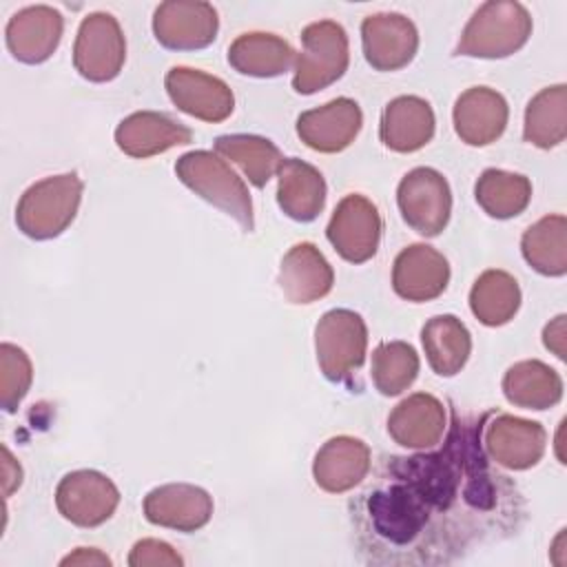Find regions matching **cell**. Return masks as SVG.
I'll return each instance as SVG.
<instances>
[{
    "mask_svg": "<svg viewBox=\"0 0 567 567\" xmlns=\"http://www.w3.org/2000/svg\"><path fill=\"white\" fill-rule=\"evenodd\" d=\"M22 485V467L7 445H2V494L9 498Z\"/></svg>",
    "mask_w": 567,
    "mask_h": 567,
    "instance_id": "39",
    "label": "cell"
},
{
    "mask_svg": "<svg viewBox=\"0 0 567 567\" xmlns=\"http://www.w3.org/2000/svg\"><path fill=\"white\" fill-rule=\"evenodd\" d=\"M277 284L286 301L297 306L312 303L332 290L334 270L315 244L299 241L284 255Z\"/></svg>",
    "mask_w": 567,
    "mask_h": 567,
    "instance_id": "23",
    "label": "cell"
},
{
    "mask_svg": "<svg viewBox=\"0 0 567 567\" xmlns=\"http://www.w3.org/2000/svg\"><path fill=\"white\" fill-rule=\"evenodd\" d=\"M543 343L549 352H554L558 359H565L567 354V317L558 315L543 328Z\"/></svg>",
    "mask_w": 567,
    "mask_h": 567,
    "instance_id": "37",
    "label": "cell"
},
{
    "mask_svg": "<svg viewBox=\"0 0 567 567\" xmlns=\"http://www.w3.org/2000/svg\"><path fill=\"white\" fill-rule=\"evenodd\" d=\"M443 439L434 452L385 456L372 483L350 501L365 563L447 565L520 527L525 503L485 454L481 419L454 412Z\"/></svg>",
    "mask_w": 567,
    "mask_h": 567,
    "instance_id": "1",
    "label": "cell"
},
{
    "mask_svg": "<svg viewBox=\"0 0 567 567\" xmlns=\"http://www.w3.org/2000/svg\"><path fill=\"white\" fill-rule=\"evenodd\" d=\"M64 33V18L49 4L24 7L13 13L4 29L9 53L22 64L47 62Z\"/></svg>",
    "mask_w": 567,
    "mask_h": 567,
    "instance_id": "17",
    "label": "cell"
},
{
    "mask_svg": "<svg viewBox=\"0 0 567 567\" xmlns=\"http://www.w3.org/2000/svg\"><path fill=\"white\" fill-rule=\"evenodd\" d=\"M120 505L117 485L97 470H75L60 478L55 487V507L64 520L75 527L104 525Z\"/></svg>",
    "mask_w": 567,
    "mask_h": 567,
    "instance_id": "10",
    "label": "cell"
},
{
    "mask_svg": "<svg viewBox=\"0 0 567 567\" xmlns=\"http://www.w3.org/2000/svg\"><path fill=\"white\" fill-rule=\"evenodd\" d=\"M425 359L439 377L458 374L472 354V334L454 315H436L421 328Z\"/></svg>",
    "mask_w": 567,
    "mask_h": 567,
    "instance_id": "28",
    "label": "cell"
},
{
    "mask_svg": "<svg viewBox=\"0 0 567 567\" xmlns=\"http://www.w3.org/2000/svg\"><path fill=\"white\" fill-rule=\"evenodd\" d=\"M33 381V365L29 354L13 346H0V408L9 414L18 410L27 392L31 390Z\"/></svg>",
    "mask_w": 567,
    "mask_h": 567,
    "instance_id": "35",
    "label": "cell"
},
{
    "mask_svg": "<svg viewBox=\"0 0 567 567\" xmlns=\"http://www.w3.org/2000/svg\"><path fill=\"white\" fill-rule=\"evenodd\" d=\"M396 204L403 221L423 237L445 230L452 215V190L447 179L430 166L408 171L396 186Z\"/></svg>",
    "mask_w": 567,
    "mask_h": 567,
    "instance_id": "8",
    "label": "cell"
},
{
    "mask_svg": "<svg viewBox=\"0 0 567 567\" xmlns=\"http://www.w3.org/2000/svg\"><path fill=\"white\" fill-rule=\"evenodd\" d=\"M523 137L527 144L549 151L567 137V86L540 89L525 109Z\"/></svg>",
    "mask_w": 567,
    "mask_h": 567,
    "instance_id": "30",
    "label": "cell"
},
{
    "mask_svg": "<svg viewBox=\"0 0 567 567\" xmlns=\"http://www.w3.org/2000/svg\"><path fill=\"white\" fill-rule=\"evenodd\" d=\"M436 117L427 100L419 95H399L390 100L381 113L379 137L394 153H416L432 137Z\"/></svg>",
    "mask_w": 567,
    "mask_h": 567,
    "instance_id": "24",
    "label": "cell"
},
{
    "mask_svg": "<svg viewBox=\"0 0 567 567\" xmlns=\"http://www.w3.org/2000/svg\"><path fill=\"white\" fill-rule=\"evenodd\" d=\"M190 142L193 131L159 111H135L115 128L117 148L135 159H146Z\"/></svg>",
    "mask_w": 567,
    "mask_h": 567,
    "instance_id": "21",
    "label": "cell"
},
{
    "mask_svg": "<svg viewBox=\"0 0 567 567\" xmlns=\"http://www.w3.org/2000/svg\"><path fill=\"white\" fill-rule=\"evenodd\" d=\"M131 567H182L184 558L159 538H142L128 554Z\"/></svg>",
    "mask_w": 567,
    "mask_h": 567,
    "instance_id": "36",
    "label": "cell"
},
{
    "mask_svg": "<svg viewBox=\"0 0 567 567\" xmlns=\"http://www.w3.org/2000/svg\"><path fill=\"white\" fill-rule=\"evenodd\" d=\"M219 18L210 2L168 0L153 13V35L171 51H197L213 44Z\"/></svg>",
    "mask_w": 567,
    "mask_h": 567,
    "instance_id": "12",
    "label": "cell"
},
{
    "mask_svg": "<svg viewBox=\"0 0 567 567\" xmlns=\"http://www.w3.org/2000/svg\"><path fill=\"white\" fill-rule=\"evenodd\" d=\"M447 430V412L441 399L430 392L405 396L388 416L390 439L408 450H434Z\"/></svg>",
    "mask_w": 567,
    "mask_h": 567,
    "instance_id": "18",
    "label": "cell"
},
{
    "mask_svg": "<svg viewBox=\"0 0 567 567\" xmlns=\"http://www.w3.org/2000/svg\"><path fill=\"white\" fill-rule=\"evenodd\" d=\"M450 284V264L436 248L412 244L403 248L392 266L394 292L412 303L441 297Z\"/></svg>",
    "mask_w": 567,
    "mask_h": 567,
    "instance_id": "19",
    "label": "cell"
},
{
    "mask_svg": "<svg viewBox=\"0 0 567 567\" xmlns=\"http://www.w3.org/2000/svg\"><path fill=\"white\" fill-rule=\"evenodd\" d=\"M532 35L529 11L514 0L483 2L467 20L454 53L481 60H501L520 51Z\"/></svg>",
    "mask_w": 567,
    "mask_h": 567,
    "instance_id": "3",
    "label": "cell"
},
{
    "mask_svg": "<svg viewBox=\"0 0 567 567\" xmlns=\"http://www.w3.org/2000/svg\"><path fill=\"white\" fill-rule=\"evenodd\" d=\"M507 100L489 86H472L463 91L452 109L454 131L470 146H487L496 142L507 126Z\"/></svg>",
    "mask_w": 567,
    "mask_h": 567,
    "instance_id": "22",
    "label": "cell"
},
{
    "mask_svg": "<svg viewBox=\"0 0 567 567\" xmlns=\"http://www.w3.org/2000/svg\"><path fill=\"white\" fill-rule=\"evenodd\" d=\"M315 352L321 374L332 383H348L365 361L368 328L359 312L328 310L315 326Z\"/></svg>",
    "mask_w": 567,
    "mask_h": 567,
    "instance_id": "6",
    "label": "cell"
},
{
    "mask_svg": "<svg viewBox=\"0 0 567 567\" xmlns=\"http://www.w3.org/2000/svg\"><path fill=\"white\" fill-rule=\"evenodd\" d=\"M419 354L408 341H383L372 350L370 377L383 396L405 392L419 377Z\"/></svg>",
    "mask_w": 567,
    "mask_h": 567,
    "instance_id": "34",
    "label": "cell"
},
{
    "mask_svg": "<svg viewBox=\"0 0 567 567\" xmlns=\"http://www.w3.org/2000/svg\"><path fill=\"white\" fill-rule=\"evenodd\" d=\"M372 452L357 436L339 434L328 439L315 454L312 478L328 494L354 489L370 474Z\"/></svg>",
    "mask_w": 567,
    "mask_h": 567,
    "instance_id": "20",
    "label": "cell"
},
{
    "mask_svg": "<svg viewBox=\"0 0 567 567\" xmlns=\"http://www.w3.org/2000/svg\"><path fill=\"white\" fill-rule=\"evenodd\" d=\"M520 308L518 281L498 268L478 275L470 290V310L487 328L505 326Z\"/></svg>",
    "mask_w": 567,
    "mask_h": 567,
    "instance_id": "32",
    "label": "cell"
},
{
    "mask_svg": "<svg viewBox=\"0 0 567 567\" xmlns=\"http://www.w3.org/2000/svg\"><path fill=\"white\" fill-rule=\"evenodd\" d=\"M144 518L151 525L193 534L213 518V496L190 483H166L153 487L142 503Z\"/></svg>",
    "mask_w": 567,
    "mask_h": 567,
    "instance_id": "14",
    "label": "cell"
},
{
    "mask_svg": "<svg viewBox=\"0 0 567 567\" xmlns=\"http://www.w3.org/2000/svg\"><path fill=\"white\" fill-rule=\"evenodd\" d=\"M166 93L171 102L186 115L219 124L230 117L235 109V95L230 86L202 69L190 66H173L164 78Z\"/></svg>",
    "mask_w": 567,
    "mask_h": 567,
    "instance_id": "13",
    "label": "cell"
},
{
    "mask_svg": "<svg viewBox=\"0 0 567 567\" xmlns=\"http://www.w3.org/2000/svg\"><path fill=\"white\" fill-rule=\"evenodd\" d=\"M525 261L545 277L567 272V219L565 215H545L520 237Z\"/></svg>",
    "mask_w": 567,
    "mask_h": 567,
    "instance_id": "31",
    "label": "cell"
},
{
    "mask_svg": "<svg viewBox=\"0 0 567 567\" xmlns=\"http://www.w3.org/2000/svg\"><path fill=\"white\" fill-rule=\"evenodd\" d=\"M213 146H215V153L233 162L255 188H264L270 182V177L277 175L284 162L281 151L268 137H261V135H248V133L219 135Z\"/></svg>",
    "mask_w": 567,
    "mask_h": 567,
    "instance_id": "29",
    "label": "cell"
},
{
    "mask_svg": "<svg viewBox=\"0 0 567 567\" xmlns=\"http://www.w3.org/2000/svg\"><path fill=\"white\" fill-rule=\"evenodd\" d=\"M126 60V40L120 22L95 11L82 18L73 42V66L89 82H111L120 75Z\"/></svg>",
    "mask_w": 567,
    "mask_h": 567,
    "instance_id": "9",
    "label": "cell"
},
{
    "mask_svg": "<svg viewBox=\"0 0 567 567\" xmlns=\"http://www.w3.org/2000/svg\"><path fill=\"white\" fill-rule=\"evenodd\" d=\"M62 567H111V558L95 547H78L60 560Z\"/></svg>",
    "mask_w": 567,
    "mask_h": 567,
    "instance_id": "38",
    "label": "cell"
},
{
    "mask_svg": "<svg viewBox=\"0 0 567 567\" xmlns=\"http://www.w3.org/2000/svg\"><path fill=\"white\" fill-rule=\"evenodd\" d=\"M476 204L494 219H512L532 202V182L520 173L485 168L474 184Z\"/></svg>",
    "mask_w": 567,
    "mask_h": 567,
    "instance_id": "33",
    "label": "cell"
},
{
    "mask_svg": "<svg viewBox=\"0 0 567 567\" xmlns=\"http://www.w3.org/2000/svg\"><path fill=\"white\" fill-rule=\"evenodd\" d=\"M295 51L281 35L250 31L237 35L228 47V64L248 78H277L295 64Z\"/></svg>",
    "mask_w": 567,
    "mask_h": 567,
    "instance_id": "26",
    "label": "cell"
},
{
    "mask_svg": "<svg viewBox=\"0 0 567 567\" xmlns=\"http://www.w3.org/2000/svg\"><path fill=\"white\" fill-rule=\"evenodd\" d=\"M350 44L346 29L334 20L310 22L301 31V51L295 55L292 89L312 95L334 84L348 69Z\"/></svg>",
    "mask_w": 567,
    "mask_h": 567,
    "instance_id": "5",
    "label": "cell"
},
{
    "mask_svg": "<svg viewBox=\"0 0 567 567\" xmlns=\"http://www.w3.org/2000/svg\"><path fill=\"white\" fill-rule=\"evenodd\" d=\"M84 182L78 173H62L31 184L18 199V230L35 241L62 235L75 219Z\"/></svg>",
    "mask_w": 567,
    "mask_h": 567,
    "instance_id": "4",
    "label": "cell"
},
{
    "mask_svg": "<svg viewBox=\"0 0 567 567\" xmlns=\"http://www.w3.org/2000/svg\"><path fill=\"white\" fill-rule=\"evenodd\" d=\"M381 230L383 224L374 202L361 193H350L337 204L328 221L326 237L341 259L350 264H365L379 250Z\"/></svg>",
    "mask_w": 567,
    "mask_h": 567,
    "instance_id": "11",
    "label": "cell"
},
{
    "mask_svg": "<svg viewBox=\"0 0 567 567\" xmlns=\"http://www.w3.org/2000/svg\"><path fill=\"white\" fill-rule=\"evenodd\" d=\"M363 126L361 106L350 97L330 100L297 117L299 140L317 153H341L359 135Z\"/></svg>",
    "mask_w": 567,
    "mask_h": 567,
    "instance_id": "16",
    "label": "cell"
},
{
    "mask_svg": "<svg viewBox=\"0 0 567 567\" xmlns=\"http://www.w3.org/2000/svg\"><path fill=\"white\" fill-rule=\"evenodd\" d=\"M175 175L204 202L233 217L241 230H255L248 186L224 157L213 151H188L175 162Z\"/></svg>",
    "mask_w": 567,
    "mask_h": 567,
    "instance_id": "2",
    "label": "cell"
},
{
    "mask_svg": "<svg viewBox=\"0 0 567 567\" xmlns=\"http://www.w3.org/2000/svg\"><path fill=\"white\" fill-rule=\"evenodd\" d=\"M326 179L312 164L299 157H284L277 171V204L286 217L308 224L326 206Z\"/></svg>",
    "mask_w": 567,
    "mask_h": 567,
    "instance_id": "25",
    "label": "cell"
},
{
    "mask_svg": "<svg viewBox=\"0 0 567 567\" xmlns=\"http://www.w3.org/2000/svg\"><path fill=\"white\" fill-rule=\"evenodd\" d=\"M481 443L494 465L525 472L545 456L547 432L538 421L507 412H485L481 416Z\"/></svg>",
    "mask_w": 567,
    "mask_h": 567,
    "instance_id": "7",
    "label": "cell"
},
{
    "mask_svg": "<svg viewBox=\"0 0 567 567\" xmlns=\"http://www.w3.org/2000/svg\"><path fill=\"white\" fill-rule=\"evenodd\" d=\"M501 385L505 399L523 410H549L563 399L560 374L538 359H525L509 365Z\"/></svg>",
    "mask_w": 567,
    "mask_h": 567,
    "instance_id": "27",
    "label": "cell"
},
{
    "mask_svg": "<svg viewBox=\"0 0 567 567\" xmlns=\"http://www.w3.org/2000/svg\"><path fill=\"white\" fill-rule=\"evenodd\" d=\"M361 44L365 62L374 71H399L419 51V31L401 13H372L361 22Z\"/></svg>",
    "mask_w": 567,
    "mask_h": 567,
    "instance_id": "15",
    "label": "cell"
}]
</instances>
